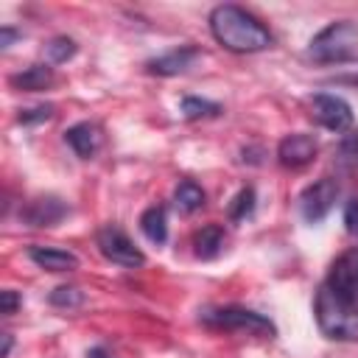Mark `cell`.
Returning a JSON list of instances; mask_svg holds the SVG:
<instances>
[{
  "mask_svg": "<svg viewBox=\"0 0 358 358\" xmlns=\"http://www.w3.org/2000/svg\"><path fill=\"white\" fill-rule=\"evenodd\" d=\"M210 34L218 45L232 53H257L271 48L274 42L268 28L255 14L232 3H221L210 11Z\"/></svg>",
  "mask_w": 358,
  "mask_h": 358,
  "instance_id": "cell-1",
  "label": "cell"
},
{
  "mask_svg": "<svg viewBox=\"0 0 358 358\" xmlns=\"http://www.w3.org/2000/svg\"><path fill=\"white\" fill-rule=\"evenodd\" d=\"M308 59L319 64L358 62V25L350 20H336L324 25L308 45Z\"/></svg>",
  "mask_w": 358,
  "mask_h": 358,
  "instance_id": "cell-2",
  "label": "cell"
},
{
  "mask_svg": "<svg viewBox=\"0 0 358 358\" xmlns=\"http://www.w3.org/2000/svg\"><path fill=\"white\" fill-rule=\"evenodd\" d=\"M313 313H316L319 330L327 338H336V341H355L358 338V308L338 299L327 285H322L316 291Z\"/></svg>",
  "mask_w": 358,
  "mask_h": 358,
  "instance_id": "cell-3",
  "label": "cell"
},
{
  "mask_svg": "<svg viewBox=\"0 0 358 358\" xmlns=\"http://www.w3.org/2000/svg\"><path fill=\"white\" fill-rule=\"evenodd\" d=\"M207 327H218V330H241L249 336H260V338H274L277 327L268 316L241 308V305H227V308H210L199 316Z\"/></svg>",
  "mask_w": 358,
  "mask_h": 358,
  "instance_id": "cell-4",
  "label": "cell"
},
{
  "mask_svg": "<svg viewBox=\"0 0 358 358\" xmlns=\"http://www.w3.org/2000/svg\"><path fill=\"white\" fill-rule=\"evenodd\" d=\"M336 199H338V182H336L333 176H322V179L310 182V185L299 193V199H296L299 215H302L308 224H319V221L327 218V213L333 210Z\"/></svg>",
  "mask_w": 358,
  "mask_h": 358,
  "instance_id": "cell-5",
  "label": "cell"
},
{
  "mask_svg": "<svg viewBox=\"0 0 358 358\" xmlns=\"http://www.w3.org/2000/svg\"><path fill=\"white\" fill-rule=\"evenodd\" d=\"M324 285H327L338 299H344V302H350V305L358 308V246L341 252V255L333 260Z\"/></svg>",
  "mask_w": 358,
  "mask_h": 358,
  "instance_id": "cell-6",
  "label": "cell"
},
{
  "mask_svg": "<svg viewBox=\"0 0 358 358\" xmlns=\"http://www.w3.org/2000/svg\"><path fill=\"white\" fill-rule=\"evenodd\" d=\"M98 249L106 260L123 266V268H140L145 263V255L129 241V235L115 227V224H106L98 229Z\"/></svg>",
  "mask_w": 358,
  "mask_h": 358,
  "instance_id": "cell-7",
  "label": "cell"
},
{
  "mask_svg": "<svg viewBox=\"0 0 358 358\" xmlns=\"http://www.w3.org/2000/svg\"><path fill=\"white\" fill-rule=\"evenodd\" d=\"M310 115L319 126L330 131H347L352 126V109L344 98L330 95V92H316L310 98Z\"/></svg>",
  "mask_w": 358,
  "mask_h": 358,
  "instance_id": "cell-8",
  "label": "cell"
},
{
  "mask_svg": "<svg viewBox=\"0 0 358 358\" xmlns=\"http://www.w3.org/2000/svg\"><path fill=\"white\" fill-rule=\"evenodd\" d=\"M316 137L313 134H305V131H294V134H285L277 145V159L280 165L285 168H302L308 165L313 157H316Z\"/></svg>",
  "mask_w": 358,
  "mask_h": 358,
  "instance_id": "cell-9",
  "label": "cell"
},
{
  "mask_svg": "<svg viewBox=\"0 0 358 358\" xmlns=\"http://www.w3.org/2000/svg\"><path fill=\"white\" fill-rule=\"evenodd\" d=\"M67 213H70V207L59 196H39V199H31L20 210V218L31 227H56Z\"/></svg>",
  "mask_w": 358,
  "mask_h": 358,
  "instance_id": "cell-10",
  "label": "cell"
},
{
  "mask_svg": "<svg viewBox=\"0 0 358 358\" xmlns=\"http://www.w3.org/2000/svg\"><path fill=\"white\" fill-rule=\"evenodd\" d=\"M199 56H201V50H199L196 45H182V48H173V50H168V53H162V56H157V59H148V62H145V70H148L151 76H179V73H185Z\"/></svg>",
  "mask_w": 358,
  "mask_h": 358,
  "instance_id": "cell-11",
  "label": "cell"
},
{
  "mask_svg": "<svg viewBox=\"0 0 358 358\" xmlns=\"http://www.w3.org/2000/svg\"><path fill=\"white\" fill-rule=\"evenodd\" d=\"M64 140H67V145H70L81 159H92V157L101 151V145H103V131H101L98 123L81 120V123H76V126H70V129L64 131Z\"/></svg>",
  "mask_w": 358,
  "mask_h": 358,
  "instance_id": "cell-12",
  "label": "cell"
},
{
  "mask_svg": "<svg viewBox=\"0 0 358 358\" xmlns=\"http://www.w3.org/2000/svg\"><path fill=\"white\" fill-rule=\"evenodd\" d=\"M28 257L45 271H70L78 266V257L67 249H59V246H31Z\"/></svg>",
  "mask_w": 358,
  "mask_h": 358,
  "instance_id": "cell-13",
  "label": "cell"
},
{
  "mask_svg": "<svg viewBox=\"0 0 358 358\" xmlns=\"http://www.w3.org/2000/svg\"><path fill=\"white\" fill-rule=\"evenodd\" d=\"M221 249H224V227L221 224H207V227H201L193 235V252H196V257L213 260V257L221 255Z\"/></svg>",
  "mask_w": 358,
  "mask_h": 358,
  "instance_id": "cell-14",
  "label": "cell"
},
{
  "mask_svg": "<svg viewBox=\"0 0 358 358\" xmlns=\"http://www.w3.org/2000/svg\"><path fill=\"white\" fill-rule=\"evenodd\" d=\"M140 232L151 243H165L168 241V215H165V207L162 204H154V207H148L140 215Z\"/></svg>",
  "mask_w": 358,
  "mask_h": 358,
  "instance_id": "cell-15",
  "label": "cell"
},
{
  "mask_svg": "<svg viewBox=\"0 0 358 358\" xmlns=\"http://www.w3.org/2000/svg\"><path fill=\"white\" fill-rule=\"evenodd\" d=\"M8 81H11V87H17V90L36 92V90H45V87L53 84V70H50L48 64H31V67H25L22 73L11 76Z\"/></svg>",
  "mask_w": 358,
  "mask_h": 358,
  "instance_id": "cell-16",
  "label": "cell"
},
{
  "mask_svg": "<svg viewBox=\"0 0 358 358\" xmlns=\"http://www.w3.org/2000/svg\"><path fill=\"white\" fill-rule=\"evenodd\" d=\"M173 204H176V210L182 215H190L204 204V190L193 179H182L176 185V190H173Z\"/></svg>",
  "mask_w": 358,
  "mask_h": 358,
  "instance_id": "cell-17",
  "label": "cell"
},
{
  "mask_svg": "<svg viewBox=\"0 0 358 358\" xmlns=\"http://www.w3.org/2000/svg\"><path fill=\"white\" fill-rule=\"evenodd\" d=\"M179 112L185 120H199V117H215L221 112V103L207 101V98H196V95H185L179 103Z\"/></svg>",
  "mask_w": 358,
  "mask_h": 358,
  "instance_id": "cell-18",
  "label": "cell"
},
{
  "mask_svg": "<svg viewBox=\"0 0 358 358\" xmlns=\"http://www.w3.org/2000/svg\"><path fill=\"white\" fill-rule=\"evenodd\" d=\"M84 291H78L76 285H59V288H53L50 291V296H48V302L53 305V308H64V310H73V308H81L84 305Z\"/></svg>",
  "mask_w": 358,
  "mask_h": 358,
  "instance_id": "cell-19",
  "label": "cell"
},
{
  "mask_svg": "<svg viewBox=\"0 0 358 358\" xmlns=\"http://www.w3.org/2000/svg\"><path fill=\"white\" fill-rule=\"evenodd\" d=\"M336 157L344 168L350 171H358V129L347 131L341 140H338V148H336Z\"/></svg>",
  "mask_w": 358,
  "mask_h": 358,
  "instance_id": "cell-20",
  "label": "cell"
},
{
  "mask_svg": "<svg viewBox=\"0 0 358 358\" xmlns=\"http://www.w3.org/2000/svg\"><path fill=\"white\" fill-rule=\"evenodd\" d=\"M76 50H78V45H76L70 36H53V39L45 45V56H48V62H53V64H62V62L73 59Z\"/></svg>",
  "mask_w": 358,
  "mask_h": 358,
  "instance_id": "cell-21",
  "label": "cell"
},
{
  "mask_svg": "<svg viewBox=\"0 0 358 358\" xmlns=\"http://www.w3.org/2000/svg\"><path fill=\"white\" fill-rule=\"evenodd\" d=\"M255 213V187H243L235 199H232V204H229V218L232 221H243V218H249Z\"/></svg>",
  "mask_w": 358,
  "mask_h": 358,
  "instance_id": "cell-22",
  "label": "cell"
},
{
  "mask_svg": "<svg viewBox=\"0 0 358 358\" xmlns=\"http://www.w3.org/2000/svg\"><path fill=\"white\" fill-rule=\"evenodd\" d=\"M53 117V103H39V106H31V109H22L17 115V120L22 126H34V123H45Z\"/></svg>",
  "mask_w": 358,
  "mask_h": 358,
  "instance_id": "cell-23",
  "label": "cell"
},
{
  "mask_svg": "<svg viewBox=\"0 0 358 358\" xmlns=\"http://www.w3.org/2000/svg\"><path fill=\"white\" fill-rule=\"evenodd\" d=\"M20 305H22V296H20L17 291H11V288L0 291V313H3V316L17 313V308H20Z\"/></svg>",
  "mask_w": 358,
  "mask_h": 358,
  "instance_id": "cell-24",
  "label": "cell"
},
{
  "mask_svg": "<svg viewBox=\"0 0 358 358\" xmlns=\"http://www.w3.org/2000/svg\"><path fill=\"white\" fill-rule=\"evenodd\" d=\"M344 227L350 235L358 238V196H352L347 204H344Z\"/></svg>",
  "mask_w": 358,
  "mask_h": 358,
  "instance_id": "cell-25",
  "label": "cell"
},
{
  "mask_svg": "<svg viewBox=\"0 0 358 358\" xmlns=\"http://www.w3.org/2000/svg\"><path fill=\"white\" fill-rule=\"evenodd\" d=\"M17 36H20V31H14L11 25H3V28H0V48H3V50L11 48V42H14Z\"/></svg>",
  "mask_w": 358,
  "mask_h": 358,
  "instance_id": "cell-26",
  "label": "cell"
},
{
  "mask_svg": "<svg viewBox=\"0 0 358 358\" xmlns=\"http://www.w3.org/2000/svg\"><path fill=\"white\" fill-rule=\"evenodd\" d=\"M11 347H14V338H11V333H3V350H0V358H8Z\"/></svg>",
  "mask_w": 358,
  "mask_h": 358,
  "instance_id": "cell-27",
  "label": "cell"
},
{
  "mask_svg": "<svg viewBox=\"0 0 358 358\" xmlns=\"http://www.w3.org/2000/svg\"><path fill=\"white\" fill-rule=\"evenodd\" d=\"M87 358H112V355H109L103 347H92V350L87 352Z\"/></svg>",
  "mask_w": 358,
  "mask_h": 358,
  "instance_id": "cell-28",
  "label": "cell"
},
{
  "mask_svg": "<svg viewBox=\"0 0 358 358\" xmlns=\"http://www.w3.org/2000/svg\"><path fill=\"white\" fill-rule=\"evenodd\" d=\"M344 81H352V84H358V78H344Z\"/></svg>",
  "mask_w": 358,
  "mask_h": 358,
  "instance_id": "cell-29",
  "label": "cell"
}]
</instances>
